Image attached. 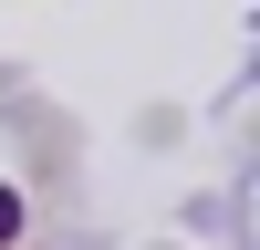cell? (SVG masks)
<instances>
[{
	"mask_svg": "<svg viewBox=\"0 0 260 250\" xmlns=\"http://www.w3.org/2000/svg\"><path fill=\"white\" fill-rule=\"evenodd\" d=\"M21 240V188H0V250Z\"/></svg>",
	"mask_w": 260,
	"mask_h": 250,
	"instance_id": "cell-1",
	"label": "cell"
}]
</instances>
